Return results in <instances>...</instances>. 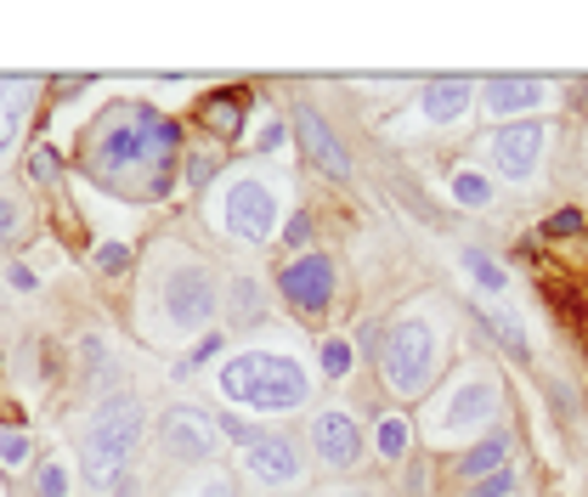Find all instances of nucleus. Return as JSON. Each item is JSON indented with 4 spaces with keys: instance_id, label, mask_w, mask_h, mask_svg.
<instances>
[{
    "instance_id": "a211bd4d",
    "label": "nucleus",
    "mask_w": 588,
    "mask_h": 497,
    "mask_svg": "<svg viewBox=\"0 0 588 497\" xmlns=\"http://www.w3.org/2000/svg\"><path fill=\"white\" fill-rule=\"evenodd\" d=\"M261 306H266V294H261V283H250V277H238V283L227 288V311H232V322H255V317H261Z\"/></svg>"
},
{
    "instance_id": "dca6fc26",
    "label": "nucleus",
    "mask_w": 588,
    "mask_h": 497,
    "mask_svg": "<svg viewBox=\"0 0 588 497\" xmlns=\"http://www.w3.org/2000/svg\"><path fill=\"white\" fill-rule=\"evenodd\" d=\"M493 413H498V384L493 379H464L459 395H453V408H448V424L470 430V424H486Z\"/></svg>"
},
{
    "instance_id": "f704fd0d",
    "label": "nucleus",
    "mask_w": 588,
    "mask_h": 497,
    "mask_svg": "<svg viewBox=\"0 0 588 497\" xmlns=\"http://www.w3.org/2000/svg\"><path fill=\"white\" fill-rule=\"evenodd\" d=\"M7 277H12V288H34V272H29V266H12Z\"/></svg>"
},
{
    "instance_id": "bb28decb",
    "label": "nucleus",
    "mask_w": 588,
    "mask_h": 497,
    "mask_svg": "<svg viewBox=\"0 0 588 497\" xmlns=\"http://www.w3.org/2000/svg\"><path fill=\"white\" fill-rule=\"evenodd\" d=\"M91 261H96V272H103V277H119V272L130 266V248H125V243H103Z\"/></svg>"
},
{
    "instance_id": "b1692460",
    "label": "nucleus",
    "mask_w": 588,
    "mask_h": 497,
    "mask_svg": "<svg viewBox=\"0 0 588 497\" xmlns=\"http://www.w3.org/2000/svg\"><path fill=\"white\" fill-rule=\"evenodd\" d=\"M351 362H357V357H351L346 339H323V373H328V379H346Z\"/></svg>"
},
{
    "instance_id": "c85d7f7f",
    "label": "nucleus",
    "mask_w": 588,
    "mask_h": 497,
    "mask_svg": "<svg viewBox=\"0 0 588 497\" xmlns=\"http://www.w3.org/2000/svg\"><path fill=\"white\" fill-rule=\"evenodd\" d=\"M544 232H549V237H577V232H582V215H577V210H555V215L544 221Z\"/></svg>"
},
{
    "instance_id": "9d476101",
    "label": "nucleus",
    "mask_w": 588,
    "mask_h": 497,
    "mask_svg": "<svg viewBox=\"0 0 588 497\" xmlns=\"http://www.w3.org/2000/svg\"><path fill=\"white\" fill-rule=\"evenodd\" d=\"M544 141H549V125L537 119H515L493 136V165L510 176V181H526L537 170V159H544Z\"/></svg>"
},
{
    "instance_id": "393cba45",
    "label": "nucleus",
    "mask_w": 588,
    "mask_h": 497,
    "mask_svg": "<svg viewBox=\"0 0 588 497\" xmlns=\"http://www.w3.org/2000/svg\"><path fill=\"white\" fill-rule=\"evenodd\" d=\"M453 192H459V204H486V198H493V181H486V176H475V170H464L459 181H453Z\"/></svg>"
},
{
    "instance_id": "2f4dec72",
    "label": "nucleus",
    "mask_w": 588,
    "mask_h": 497,
    "mask_svg": "<svg viewBox=\"0 0 588 497\" xmlns=\"http://www.w3.org/2000/svg\"><path fill=\"white\" fill-rule=\"evenodd\" d=\"M510 486H515V475H510V469H498V475H486V480L475 486V497H510Z\"/></svg>"
},
{
    "instance_id": "c9c22d12",
    "label": "nucleus",
    "mask_w": 588,
    "mask_h": 497,
    "mask_svg": "<svg viewBox=\"0 0 588 497\" xmlns=\"http://www.w3.org/2000/svg\"><path fill=\"white\" fill-rule=\"evenodd\" d=\"M339 497H374V491H339Z\"/></svg>"
},
{
    "instance_id": "cd10ccee",
    "label": "nucleus",
    "mask_w": 588,
    "mask_h": 497,
    "mask_svg": "<svg viewBox=\"0 0 588 497\" xmlns=\"http://www.w3.org/2000/svg\"><path fill=\"white\" fill-rule=\"evenodd\" d=\"M486 328H493V334H498V339L510 345L515 357H526V334H521V328H515V322H510L504 311H486Z\"/></svg>"
},
{
    "instance_id": "c756f323",
    "label": "nucleus",
    "mask_w": 588,
    "mask_h": 497,
    "mask_svg": "<svg viewBox=\"0 0 588 497\" xmlns=\"http://www.w3.org/2000/svg\"><path fill=\"white\" fill-rule=\"evenodd\" d=\"M18 226H23V210L12 204L7 192H0V243H12V237H18Z\"/></svg>"
},
{
    "instance_id": "7c9ffc66",
    "label": "nucleus",
    "mask_w": 588,
    "mask_h": 497,
    "mask_svg": "<svg viewBox=\"0 0 588 497\" xmlns=\"http://www.w3.org/2000/svg\"><path fill=\"white\" fill-rule=\"evenodd\" d=\"M216 165H221L216 154H192V159H187V181H199V187H204V181L216 176Z\"/></svg>"
},
{
    "instance_id": "2eb2a0df",
    "label": "nucleus",
    "mask_w": 588,
    "mask_h": 497,
    "mask_svg": "<svg viewBox=\"0 0 588 497\" xmlns=\"http://www.w3.org/2000/svg\"><path fill=\"white\" fill-rule=\"evenodd\" d=\"M486 108H493V114H526V108H537V103H544V96H549V85L544 80H521V74H498V80H486Z\"/></svg>"
},
{
    "instance_id": "f03ea898",
    "label": "nucleus",
    "mask_w": 588,
    "mask_h": 497,
    "mask_svg": "<svg viewBox=\"0 0 588 497\" xmlns=\"http://www.w3.org/2000/svg\"><path fill=\"white\" fill-rule=\"evenodd\" d=\"M221 384H227L232 402L255 408V413H294V408H306V395H312L306 373L294 368L288 357H277V351L232 357V362L221 368Z\"/></svg>"
},
{
    "instance_id": "ddd939ff",
    "label": "nucleus",
    "mask_w": 588,
    "mask_h": 497,
    "mask_svg": "<svg viewBox=\"0 0 588 497\" xmlns=\"http://www.w3.org/2000/svg\"><path fill=\"white\" fill-rule=\"evenodd\" d=\"M34 91L40 80H23V74H0V154L18 141V130L29 125L34 114Z\"/></svg>"
},
{
    "instance_id": "a878e982",
    "label": "nucleus",
    "mask_w": 588,
    "mask_h": 497,
    "mask_svg": "<svg viewBox=\"0 0 588 497\" xmlns=\"http://www.w3.org/2000/svg\"><path fill=\"white\" fill-rule=\"evenodd\" d=\"M63 491H69V469H63V464H40L34 497H63Z\"/></svg>"
},
{
    "instance_id": "7ed1b4c3",
    "label": "nucleus",
    "mask_w": 588,
    "mask_h": 497,
    "mask_svg": "<svg viewBox=\"0 0 588 497\" xmlns=\"http://www.w3.org/2000/svg\"><path fill=\"white\" fill-rule=\"evenodd\" d=\"M136 441H141V402L136 395H108L96 408L91 430H85V446H80V469L91 486H114L130 458H136Z\"/></svg>"
},
{
    "instance_id": "aec40b11",
    "label": "nucleus",
    "mask_w": 588,
    "mask_h": 497,
    "mask_svg": "<svg viewBox=\"0 0 588 497\" xmlns=\"http://www.w3.org/2000/svg\"><path fill=\"white\" fill-rule=\"evenodd\" d=\"M374 446H379L385 464H402V458H408V424H402V419H379Z\"/></svg>"
},
{
    "instance_id": "f8f14e48",
    "label": "nucleus",
    "mask_w": 588,
    "mask_h": 497,
    "mask_svg": "<svg viewBox=\"0 0 588 497\" xmlns=\"http://www.w3.org/2000/svg\"><path fill=\"white\" fill-rule=\"evenodd\" d=\"M312 446H317V464L351 469V464L363 458V430H357V419H346V413H317Z\"/></svg>"
},
{
    "instance_id": "473e14b6",
    "label": "nucleus",
    "mask_w": 588,
    "mask_h": 497,
    "mask_svg": "<svg viewBox=\"0 0 588 497\" xmlns=\"http://www.w3.org/2000/svg\"><path fill=\"white\" fill-rule=\"evenodd\" d=\"M283 237H288V248H294V243H312V215H294V221L283 226Z\"/></svg>"
},
{
    "instance_id": "4468645a",
    "label": "nucleus",
    "mask_w": 588,
    "mask_h": 497,
    "mask_svg": "<svg viewBox=\"0 0 588 497\" xmlns=\"http://www.w3.org/2000/svg\"><path fill=\"white\" fill-rule=\"evenodd\" d=\"M243 108H250V96H243L238 85L210 91L204 103H199V125H204L216 141H238V130H243Z\"/></svg>"
},
{
    "instance_id": "0eeeda50",
    "label": "nucleus",
    "mask_w": 588,
    "mask_h": 497,
    "mask_svg": "<svg viewBox=\"0 0 588 497\" xmlns=\"http://www.w3.org/2000/svg\"><path fill=\"white\" fill-rule=\"evenodd\" d=\"M165 311H170V328H204L210 311H216V283L204 266H176L165 277Z\"/></svg>"
},
{
    "instance_id": "1a4fd4ad",
    "label": "nucleus",
    "mask_w": 588,
    "mask_h": 497,
    "mask_svg": "<svg viewBox=\"0 0 588 497\" xmlns=\"http://www.w3.org/2000/svg\"><path fill=\"white\" fill-rule=\"evenodd\" d=\"M272 221H277V198L261 187V181H238L227 192V232L243 237V243H266L272 237Z\"/></svg>"
},
{
    "instance_id": "6ab92c4d",
    "label": "nucleus",
    "mask_w": 588,
    "mask_h": 497,
    "mask_svg": "<svg viewBox=\"0 0 588 497\" xmlns=\"http://www.w3.org/2000/svg\"><path fill=\"white\" fill-rule=\"evenodd\" d=\"M504 458H510V441L493 435V441H481V446H470V453H464V475H498Z\"/></svg>"
},
{
    "instance_id": "423d86ee",
    "label": "nucleus",
    "mask_w": 588,
    "mask_h": 497,
    "mask_svg": "<svg viewBox=\"0 0 588 497\" xmlns=\"http://www.w3.org/2000/svg\"><path fill=\"white\" fill-rule=\"evenodd\" d=\"M277 288H283V300H288L294 311L317 322V317L334 306V261H328V255H301V261H288L283 277H277Z\"/></svg>"
},
{
    "instance_id": "4be33fe9",
    "label": "nucleus",
    "mask_w": 588,
    "mask_h": 497,
    "mask_svg": "<svg viewBox=\"0 0 588 497\" xmlns=\"http://www.w3.org/2000/svg\"><path fill=\"white\" fill-rule=\"evenodd\" d=\"M29 176H34V187H57L63 181V154H57V147H34Z\"/></svg>"
},
{
    "instance_id": "72a5a7b5",
    "label": "nucleus",
    "mask_w": 588,
    "mask_h": 497,
    "mask_svg": "<svg viewBox=\"0 0 588 497\" xmlns=\"http://www.w3.org/2000/svg\"><path fill=\"white\" fill-rule=\"evenodd\" d=\"M192 497H238V491H232V480H210V486H199Z\"/></svg>"
},
{
    "instance_id": "5701e85b",
    "label": "nucleus",
    "mask_w": 588,
    "mask_h": 497,
    "mask_svg": "<svg viewBox=\"0 0 588 497\" xmlns=\"http://www.w3.org/2000/svg\"><path fill=\"white\" fill-rule=\"evenodd\" d=\"M464 266H470V277H475L481 288H504V283H510V277H504V266H498L493 255H481V248H470Z\"/></svg>"
},
{
    "instance_id": "f3484780",
    "label": "nucleus",
    "mask_w": 588,
    "mask_h": 497,
    "mask_svg": "<svg viewBox=\"0 0 588 497\" xmlns=\"http://www.w3.org/2000/svg\"><path fill=\"white\" fill-rule=\"evenodd\" d=\"M419 103H424V114H430L435 125H453V119L470 108V80H459V74H448V80H430Z\"/></svg>"
},
{
    "instance_id": "9b49d317",
    "label": "nucleus",
    "mask_w": 588,
    "mask_h": 497,
    "mask_svg": "<svg viewBox=\"0 0 588 497\" xmlns=\"http://www.w3.org/2000/svg\"><path fill=\"white\" fill-rule=\"evenodd\" d=\"M243 464H250V475L261 486H288V480H301V469H306L301 446H294L288 435H255L250 446H243Z\"/></svg>"
},
{
    "instance_id": "412c9836",
    "label": "nucleus",
    "mask_w": 588,
    "mask_h": 497,
    "mask_svg": "<svg viewBox=\"0 0 588 497\" xmlns=\"http://www.w3.org/2000/svg\"><path fill=\"white\" fill-rule=\"evenodd\" d=\"M29 458H34L29 435H23V430H0V469H7V475H18Z\"/></svg>"
},
{
    "instance_id": "6e6552de",
    "label": "nucleus",
    "mask_w": 588,
    "mask_h": 497,
    "mask_svg": "<svg viewBox=\"0 0 588 497\" xmlns=\"http://www.w3.org/2000/svg\"><path fill=\"white\" fill-rule=\"evenodd\" d=\"M294 136L306 147V165L323 176V181H346L351 176V154L339 147V136L328 130V119L317 108H294Z\"/></svg>"
},
{
    "instance_id": "20e7f679",
    "label": "nucleus",
    "mask_w": 588,
    "mask_h": 497,
    "mask_svg": "<svg viewBox=\"0 0 588 497\" xmlns=\"http://www.w3.org/2000/svg\"><path fill=\"white\" fill-rule=\"evenodd\" d=\"M385 379L397 384L402 395H419L435 373V334L430 322H397L385 334V357H379Z\"/></svg>"
},
{
    "instance_id": "39448f33",
    "label": "nucleus",
    "mask_w": 588,
    "mask_h": 497,
    "mask_svg": "<svg viewBox=\"0 0 588 497\" xmlns=\"http://www.w3.org/2000/svg\"><path fill=\"white\" fill-rule=\"evenodd\" d=\"M159 446L170 464H204L221 453V424L204 408H170L159 419Z\"/></svg>"
},
{
    "instance_id": "f257e3e1",
    "label": "nucleus",
    "mask_w": 588,
    "mask_h": 497,
    "mask_svg": "<svg viewBox=\"0 0 588 497\" xmlns=\"http://www.w3.org/2000/svg\"><path fill=\"white\" fill-rule=\"evenodd\" d=\"M181 159V130L147 103H114L80 141V170L119 198H165Z\"/></svg>"
}]
</instances>
